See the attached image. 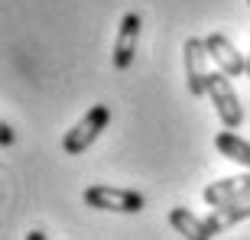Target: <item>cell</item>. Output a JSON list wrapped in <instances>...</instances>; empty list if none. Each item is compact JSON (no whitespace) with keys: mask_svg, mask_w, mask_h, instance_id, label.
I'll return each mask as SVG.
<instances>
[{"mask_svg":"<svg viewBox=\"0 0 250 240\" xmlns=\"http://www.w3.org/2000/svg\"><path fill=\"white\" fill-rule=\"evenodd\" d=\"M208 101L214 104V114L221 120V127L241 130L244 104H241V98H237V91H234L231 75H224L221 68H211V72H208Z\"/></svg>","mask_w":250,"mask_h":240,"instance_id":"1","label":"cell"},{"mask_svg":"<svg viewBox=\"0 0 250 240\" xmlns=\"http://www.w3.org/2000/svg\"><path fill=\"white\" fill-rule=\"evenodd\" d=\"M84 204L94 211H117V214H140L146 208V198L133 188H117V185H88L84 188Z\"/></svg>","mask_w":250,"mask_h":240,"instance_id":"2","label":"cell"},{"mask_svg":"<svg viewBox=\"0 0 250 240\" xmlns=\"http://www.w3.org/2000/svg\"><path fill=\"white\" fill-rule=\"evenodd\" d=\"M107 123H111V107L107 104H94L91 111L62 137V149L68 156H82L84 149H91L98 143V137L107 130Z\"/></svg>","mask_w":250,"mask_h":240,"instance_id":"3","label":"cell"},{"mask_svg":"<svg viewBox=\"0 0 250 240\" xmlns=\"http://www.w3.org/2000/svg\"><path fill=\"white\" fill-rule=\"evenodd\" d=\"M182 59H186V84L192 98H208V72H211L208 62H211V56H208L205 39L188 36L182 46Z\"/></svg>","mask_w":250,"mask_h":240,"instance_id":"4","label":"cell"},{"mask_svg":"<svg viewBox=\"0 0 250 240\" xmlns=\"http://www.w3.org/2000/svg\"><path fill=\"white\" fill-rule=\"evenodd\" d=\"M140 26L143 20L140 13H124L121 26H117V39H114V68L117 72H127L133 65V56H137V42H140Z\"/></svg>","mask_w":250,"mask_h":240,"instance_id":"5","label":"cell"},{"mask_svg":"<svg viewBox=\"0 0 250 240\" xmlns=\"http://www.w3.org/2000/svg\"><path fill=\"white\" fill-rule=\"evenodd\" d=\"M205 46H208V56H211L214 68H221L224 75H231V78H241L247 75V56H241L234 42L224 33H211V36H205Z\"/></svg>","mask_w":250,"mask_h":240,"instance_id":"6","label":"cell"},{"mask_svg":"<svg viewBox=\"0 0 250 240\" xmlns=\"http://www.w3.org/2000/svg\"><path fill=\"white\" fill-rule=\"evenodd\" d=\"M250 218V192L241 195V198H234V201H224L218 204V208H211V214L205 218L208 221V227H211V234L218 237L221 231H228V227H234V224H241Z\"/></svg>","mask_w":250,"mask_h":240,"instance_id":"7","label":"cell"},{"mask_svg":"<svg viewBox=\"0 0 250 240\" xmlns=\"http://www.w3.org/2000/svg\"><path fill=\"white\" fill-rule=\"evenodd\" d=\"M247 192H250V172H247V176L218 179V182H211L202 192V198H205V204H208V208H218V204L234 201V198H241V195H247Z\"/></svg>","mask_w":250,"mask_h":240,"instance_id":"8","label":"cell"},{"mask_svg":"<svg viewBox=\"0 0 250 240\" xmlns=\"http://www.w3.org/2000/svg\"><path fill=\"white\" fill-rule=\"evenodd\" d=\"M169 224H172V231L182 234V237L188 240H211V227H208V221H202L198 214H192L188 208H172L169 211Z\"/></svg>","mask_w":250,"mask_h":240,"instance_id":"9","label":"cell"},{"mask_svg":"<svg viewBox=\"0 0 250 240\" xmlns=\"http://www.w3.org/2000/svg\"><path fill=\"white\" fill-rule=\"evenodd\" d=\"M214 149H218L224 159H231V162H237V166H247L250 169V143L244 137H237V130L224 127L221 133L214 137Z\"/></svg>","mask_w":250,"mask_h":240,"instance_id":"10","label":"cell"},{"mask_svg":"<svg viewBox=\"0 0 250 240\" xmlns=\"http://www.w3.org/2000/svg\"><path fill=\"white\" fill-rule=\"evenodd\" d=\"M13 127H10V123H0V143H3V146H13Z\"/></svg>","mask_w":250,"mask_h":240,"instance_id":"11","label":"cell"},{"mask_svg":"<svg viewBox=\"0 0 250 240\" xmlns=\"http://www.w3.org/2000/svg\"><path fill=\"white\" fill-rule=\"evenodd\" d=\"M26 240H46V234H42V231H29Z\"/></svg>","mask_w":250,"mask_h":240,"instance_id":"12","label":"cell"},{"mask_svg":"<svg viewBox=\"0 0 250 240\" xmlns=\"http://www.w3.org/2000/svg\"><path fill=\"white\" fill-rule=\"evenodd\" d=\"M247 78H250V56H247Z\"/></svg>","mask_w":250,"mask_h":240,"instance_id":"13","label":"cell"},{"mask_svg":"<svg viewBox=\"0 0 250 240\" xmlns=\"http://www.w3.org/2000/svg\"><path fill=\"white\" fill-rule=\"evenodd\" d=\"M247 3H250V0H247Z\"/></svg>","mask_w":250,"mask_h":240,"instance_id":"14","label":"cell"}]
</instances>
